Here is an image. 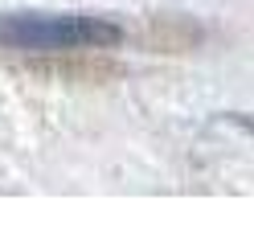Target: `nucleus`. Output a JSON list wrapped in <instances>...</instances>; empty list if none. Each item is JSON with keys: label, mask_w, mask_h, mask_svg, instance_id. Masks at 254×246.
I'll list each match as a JSON object with an SVG mask.
<instances>
[{"label": "nucleus", "mask_w": 254, "mask_h": 246, "mask_svg": "<svg viewBox=\"0 0 254 246\" xmlns=\"http://www.w3.org/2000/svg\"><path fill=\"white\" fill-rule=\"evenodd\" d=\"M123 41V29L90 12H0V49L12 54H82L111 49Z\"/></svg>", "instance_id": "1"}]
</instances>
